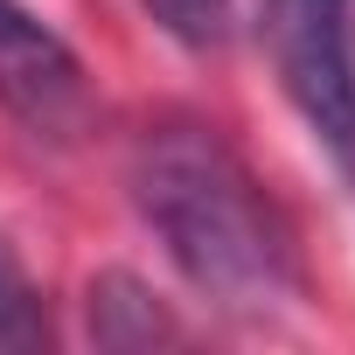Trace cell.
I'll use <instances>...</instances> for the list:
<instances>
[{
    "label": "cell",
    "mask_w": 355,
    "mask_h": 355,
    "mask_svg": "<svg viewBox=\"0 0 355 355\" xmlns=\"http://www.w3.org/2000/svg\"><path fill=\"white\" fill-rule=\"evenodd\" d=\"M132 202L202 300L230 313H265L300 293L293 230L216 125H146V139L132 146Z\"/></svg>",
    "instance_id": "1"
},
{
    "label": "cell",
    "mask_w": 355,
    "mask_h": 355,
    "mask_svg": "<svg viewBox=\"0 0 355 355\" xmlns=\"http://www.w3.org/2000/svg\"><path fill=\"white\" fill-rule=\"evenodd\" d=\"M265 49L313 139L355 174V0H265Z\"/></svg>",
    "instance_id": "2"
},
{
    "label": "cell",
    "mask_w": 355,
    "mask_h": 355,
    "mask_svg": "<svg viewBox=\"0 0 355 355\" xmlns=\"http://www.w3.org/2000/svg\"><path fill=\"white\" fill-rule=\"evenodd\" d=\"M0 105L35 132H70L84 119V63L21 0H0Z\"/></svg>",
    "instance_id": "3"
},
{
    "label": "cell",
    "mask_w": 355,
    "mask_h": 355,
    "mask_svg": "<svg viewBox=\"0 0 355 355\" xmlns=\"http://www.w3.org/2000/svg\"><path fill=\"white\" fill-rule=\"evenodd\" d=\"M91 306H112V313H125V320H105V327H91L105 348H153V341H182V327H174V320L153 306V293H146L139 279H125V272L98 279V286H91Z\"/></svg>",
    "instance_id": "4"
},
{
    "label": "cell",
    "mask_w": 355,
    "mask_h": 355,
    "mask_svg": "<svg viewBox=\"0 0 355 355\" xmlns=\"http://www.w3.org/2000/svg\"><path fill=\"white\" fill-rule=\"evenodd\" d=\"M49 320H42V300L35 286L21 279V265L0 251V348H42Z\"/></svg>",
    "instance_id": "5"
},
{
    "label": "cell",
    "mask_w": 355,
    "mask_h": 355,
    "mask_svg": "<svg viewBox=\"0 0 355 355\" xmlns=\"http://www.w3.org/2000/svg\"><path fill=\"white\" fill-rule=\"evenodd\" d=\"M139 8L189 49H216L230 35V0H139Z\"/></svg>",
    "instance_id": "6"
}]
</instances>
